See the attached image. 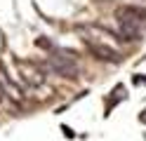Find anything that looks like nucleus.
I'll use <instances>...</instances> for the list:
<instances>
[{"mask_svg": "<svg viewBox=\"0 0 146 141\" xmlns=\"http://www.w3.org/2000/svg\"><path fill=\"white\" fill-rule=\"evenodd\" d=\"M115 19L120 24V31L125 40H139L141 31L146 28V7L137 5H123L115 9Z\"/></svg>", "mask_w": 146, "mask_h": 141, "instance_id": "obj_1", "label": "nucleus"}, {"mask_svg": "<svg viewBox=\"0 0 146 141\" xmlns=\"http://www.w3.org/2000/svg\"><path fill=\"white\" fill-rule=\"evenodd\" d=\"M50 68H52L54 73L64 75V78H68V80H76L78 75H80L78 64L73 61L71 56H64V54H59V52H54V54L50 56Z\"/></svg>", "mask_w": 146, "mask_h": 141, "instance_id": "obj_2", "label": "nucleus"}, {"mask_svg": "<svg viewBox=\"0 0 146 141\" xmlns=\"http://www.w3.org/2000/svg\"><path fill=\"white\" fill-rule=\"evenodd\" d=\"M85 42H87V50L94 54V59H102V61H108V64L120 61V52L113 50V47H108L104 42H92V40H85Z\"/></svg>", "mask_w": 146, "mask_h": 141, "instance_id": "obj_3", "label": "nucleus"}, {"mask_svg": "<svg viewBox=\"0 0 146 141\" xmlns=\"http://www.w3.org/2000/svg\"><path fill=\"white\" fill-rule=\"evenodd\" d=\"M17 66H19V73L24 75V80L29 82V85H42V82H45L42 68H40L38 64H29V61H26V64H21V61H19Z\"/></svg>", "mask_w": 146, "mask_h": 141, "instance_id": "obj_4", "label": "nucleus"}, {"mask_svg": "<svg viewBox=\"0 0 146 141\" xmlns=\"http://www.w3.org/2000/svg\"><path fill=\"white\" fill-rule=\"evenodd\" d=\"M0 80H3V85L7 87V92L12 94V97H19V89H17V85L10 80V75H7V71H5V66H0Z\"/></svg>", "mask_w": 146, "mask_h": 141, "instance_id": "obj_5", "label": "nucleus"}, {"mask_svg": "<svg viewBox=\"0 0 146 141\" xmlns=\"http://www.w3.org/2000/svg\"><path fill=\"white\" fill-rule=\"evenodd\" d=\"M35 45H38V47H45V50H52V45H50L47 38H38V40H35Z\"/></svg>", "mask_w": 146, "mask_h": 141, "instance_id": "obj_6", "label": "nucleus"}, {"mask_svg": "<svg viewBox=\"0 0 146 141\" xmlns=\"http://www.w3.org/2000/svg\"><path fill=\"white\" fill-rule=\"evenodd\" d=\"M61 132H64V136H66V139H73V136H76V132H73L68 125H61Z\"/></svg>", "mask_w": 146, "mask_h": 141, "instance_id": "obj_7", "label": "nucleus"}, {"mask_svg": "<svg viewBox=\"0 0 146 141\" xmlns=\"http://www.w3.org/2000/svg\"><path fill=\"white\" fill-rule=\"evenodd\" d=\"M132 82H134V85H146V75H134Z\"/></svg>", "mask_w": 146, "mask_h": 141, "instance_id": "obj_8", "label": "nucleus"}, {"mask_svg": "<svg viewBox=\"0 0 146 141\" xmlns=\"http://www.w3.org/2000/svg\"><path fill=\"white\" fill-rule=\"evenodd\" d=\"M139 122H144V125H146V108L139 113Z\"/></svg>", "mask_w": 146, "mask_h": 141, "instance_id": "obj_9", "label": "nucleus"}, {"mask_svg": "<svg viewBox=\"0 0 146 141\" xmlns=\"http://www.w3.org/2000/svg\"><path fill=\"white\" fill-rule=\"evenodd\" d=\"M3 94H5V92H3V89H0V101H3Z\"/></svg>", "mask_w": 146, "mask_h": 141, "instance_id": "obj_10", "label": "nucleus"}]
</instances>
